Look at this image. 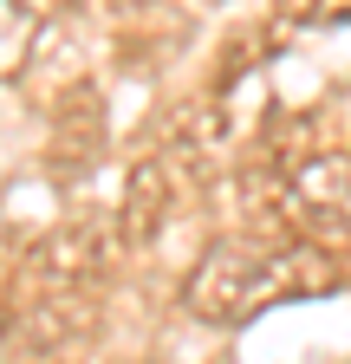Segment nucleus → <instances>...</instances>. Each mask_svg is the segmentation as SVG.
Instances as JSON below:
<instances>
[{
	"label": "nucleus",
	"mask_w": 351,
	"mask_h": 364,
	"mask_svg": "<svg viewBox=\"0 0 351 364\" xmlns=\"http://www.w3.org/2000/svg\"><path fill=\"white\" fill-rule=\"evenodd\" d=\"M338 287V267L313 247H260V241H228L215 247L195 280H189V312L215 326H241L260 306H280L293 293H325Z\"/></svg>",
	"instance_id": "obj_1"
}]
</instances>
